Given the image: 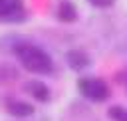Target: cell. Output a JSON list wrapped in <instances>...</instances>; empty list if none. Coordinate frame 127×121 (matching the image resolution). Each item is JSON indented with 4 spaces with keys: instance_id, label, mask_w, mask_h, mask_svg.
Returning <instances> with one entry per match:
<instances>
[{
    "instance_id": "6da1fadb",
    "label": "cell",
    "mask_w": 127,
    "mask_h": 121,
    "mask_svg": "<svg viewBox=\"0 0 127 121\" xmlns=\"http://www.w3.org/2000/svg\"><path fill=\"white\" fill-rule=\"evenodd\" d=\"M14 54L18 56L20 63L32 73H52L54 71L52 58L42 48L30 44V42H18L14 46Z\"/></svg>"
},
{
    "instance_id": "9c48e42d",
    "label": "cell",
    "mask_w": 127,
    "mask_h": 121,
    "mask_svg": "<svg viewBox=\"0 0 127 121\" xmlns=\"http://www.w3.org/2000/svg\"><path fill=\"white\" fill-rule=\"evenodd\" d=\"M89 4H93V6H97V8H109L115 0H87Z\"/></svg>"
},
{
    "instance_id": "8992f818",
    "label": "cell",
    "mask_w": 127,
    "mask_h": 121,
    "mask_svg": "<svg viewBox=\"0 0 127 121\" xmlns=\"http://www.w3.org/2000/svg\"><path fill=\"white\" fill-rule=\"evenodd\" d=\"M6 109L14 117H26V115L34 113V107L30 103H24V101H10V103H6Z\"/></svg>"
},
{
    "instance_id": "277c9868",
    "label": "cell",
    "mask_w": 127,
    "mask_h": 121,
    "mask_svg": "<svg viewBox=\"0 0 127 121\" xmlns=\"http://www.w3.org/2000/svg\"><path fill=\"white\" fill-rule=\"evenodd\" d=\"M58 18L65 24H71L77 20V10H75V4L69 2V0H62L60 6H58Z\"/></svg>"
},
{
    "instance_id": "ba28073f",
    "label": "cell",
    "mask_w": 127,
    "mask_h": 121,
    "mask_svg": "<svg viewBox=\"0 0 127 121\" xmlns=\"http://www.w3.org/2000/svg\"><path fill=\"white\" fill-rule=\"evenodd\" d=\"M109 117L111 119H115V121H127V109H123V107H111L109 109Z\"/></svg>"
},
{
    "instance_id": "3957f363",
    "label": "cell",
    "mask_w": 127,
    "mask_h": 121,
    "mask_svg": "<svg viewBox=\"0 0 127 121\" xmlns=\"http://www.w3.org/2000/svg\"><path fill=\"white\" fill-rule=\"evenodd\" d=\"M0 18L2 20L22 18V2L20 0H0Z\"/></svg>"
},
{
    "instance_id": "52a82bcc",
    "label": "cell",
    "mask_w": 127,
    "mask_h": 121,
    "mask_svg": "<svg viewBox=\"0 0 127 121\" xmlns=\"http://www.w3.org/2000/svg\"><path fill=\"white\" fill-rule=\"evenodd\" d=\"M28 91H30L36 99H40V101H46V99L50 97V91H48V87H46L42 81H30V83H28Z\"/></svg>"
},
{
    "instance_id": "5b68a950",
    "label": "cell",
    "mask_w": 127,
    "mask_h": 121,
    "mask_svg": "<svg viewBox=\"0 0 127 121\" xmlns=\"http://www.w3.org/2000/svg\"><path fill=\"white\" fill-rule=\"evenodd\" d=\"M67 63H69V67H71V69L81 71L83 67H87V65H89V58H87L83 52L71 50V52H67Z\"/></svg>"
},
{
    "instance_id": "7a4b0ae2",
    "label": "cell",
    "mask_w": 127,
    "mask_h": 121,
    "mask_svg": "<svg viewBox=\"0 0 127 121\" xmlns=\"http://www.w3.org/2000/svg\"><path fill=\"white\" fill-rule=\"evenodd\" d=\"M77 89H79L81 95H85L91 101H103V99L109 97V87L99 77H79Z\"/></svg>"
}]
</instances>
